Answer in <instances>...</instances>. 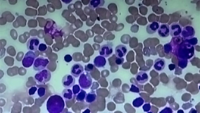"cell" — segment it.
I'll use <instances>...</instances> for the list:
<instances>
[{
    "label": "cell",
    "instance_id": "cell-13",
    "mask_svg": "<svg viewBox=\"0 0 200 113\" xmlns=\"http://www.w3.org/2000/svg\"><path fill=\"white\" fill-rule=\"evenodd\" d=\"M136 79L138 83L144 84L148 81V76L147 72L144 71H140L136 75Z\"/></svg>",
    "mask_w": 200,
    "mask_h": 113
},
{
    "label": "cell",
    "instance_id": "cell-6",
    "mask_svg": "<svg viewBox=\"0 0 200 113\" xmlns=\"http://www.w3.org/2000/svg\"><path fill=\"white\" fill-rule=\"evenodd\" d=\"M76 80L72 75L67 74L65 75L62 80V83L64 87L69 88L73 86L75 83Z\"/></svg>",
    "mask_w": 200,
    "mask_h": 113
},
{
    "label": "cell",
    "instance_id": "cell-10",
    "mask_svg": "<svg viewBox=\"0 0 200 113\" xmlns=\"http://www.w3.org/2000/svg\"><path fill=\"white\" fill-rule=\"evenodd\" d=\"M159 36L162 38L169 37L170 34V27L167 24H162L159 26L158 30Z\"/></svg>",
    "mask_w": 200,
    "mask_h": 113
},
{
    "label": "cell",
    "instance_id": "cell-2",
    "mask_svg": "<svg viewBox=\"0 0 200 113\" xmlns=\"http://www.w3.org/2000/svg\"><path fill=\"white\" fill-rule=\"evenodd\" d=\"M80 86L83 89H88L92 85V79L89 72H84L81 75L78 80Z\"/></svg>",
    "mask_w": 200,
    "mask_h": 113
},
{
    "label": "cell",
    "instance_id": "cell-23",
    "mask_svg": "<svg viewBox=\"0 0 200 113\" xmlns=\"http://www.w3.org/2000/svg\"><path fill=\"white\" fill-rule=\"evenodd\" d=\"M92 64H88L85 66V70L87 72H91L95 69V66Z\"/></svg>",
    "mask_w": 200,
    "mask_h": 113
},
{
    "label": "cell",
    "instance_id": "cell-29",
    "mask_svg": "<svg viewBox=\"0 0 200 113\" xmlns=\"http://www.w3.org/2000/svg\"><path fill=\"white\" fill-rule=\"evenodd\" d=\"M124 59L123 58H120V57H116V60H115V62L116 64L118 65H121L123 64L124 62Z\"/></svg>",
    "mask_w": 200,
    "mask_h": 113
},
{
    "label": "cell",
    "instance_id": "cell-1",
    "mask_svg": "<svg viewBox=\"0 0 200 113\" xmlns=\"http://www.w3.org/2000/svg\"><path fill=\"white\" fill-rule=\"evenodd\" d=\"M46 107L50 113L62 112L65 108L64 101L60 96L53 95L48 100Z\"/></svg>",
    "mask_w": 200,
    "mask_h": 113
},
{
    "label": "cell",
    "instance_id": "cell-4",
    "mask_svg": "<svg viewBox=\"0 0 200 113\" xmlns=\"http://www.w3.org/2000/svg\"><path fill=\"white\" fill-rule=\"evenodd\" d=\"M49 63V61L48 59L40 56L35 60L34 63L33 68L35 71H40L46 68Z\"/></svg>",
    "mask_w": 200,
    "mask_h": 113
},
{
    "label": "cell",
    "instance_id": "cell-12",
    "mask_svg": "<svg viewBox=\"0 0 200 113\" xmlns=\"http://www.w3.org/2000/svg\"><path fill=\"white\" fill-rule=\"evenodd\" d=\"M128 50L126 46L123 45H119L115 48V54L116 56L122 58L127 53Z\"/></svg>",
    "mask_w": 200,
    "mask_h": 113
},
{
    "label": "cell",
    "instance_id": "cell-16",
    "mask_svg": "<svg viewBox=\"0 0 200 113\" xmlns=\"http://www.w3.org/2000/svg\"><path fill=\"white\" fill-rule=\"evenodd\" d=\"M159 23L157 22H154L148 24L147 27V32L148 34H153L156 32L159 27Z\"/></svg>",
    "mask_w": 200,
    "mask_h": 113
},
{
    "label": "cell",
    "instance_id": "cell-9",
    "mask_svg": "<svg viewBox=\"0 0 200 113\" xmlns=\"http://www.w3.org/2000/svg\"><path fill=\"white\" fill-rule=\"evenodd\" d=\"M83 71L84 69L83 66L80 64L77 63L72 66L71 72L73 77L78 78L83 73Z\"/></svg>",
    "mask_w": 200,
    "mask_h": 113
},
{
    "label": "cell",
    "instance_id": "cell-3",
    "mask_svg": "<svg viewBox=\"0 0 200 113\" xmlns=\"http://www.w3.org/2000/svg\"><path fill=\"white\" fill-rule=\"evenodd\" d=\"M51 73L48 70H41L35 74V80L40 84H43L49 82L51 79Z\"/></svg>",
    "mask_w": 200,
    "mask_h": 113
},
{
    "label": "cell",
    "instance_id": "cell-11",
    "mask_svg": "<svg viewBox=\"0 0 200 113\" xmlns=\"http://www.w3.org/2000/svg\"><path fill=\"white\" fill-rule=\"evenodd\" d=\"M182 32L181 26L178 23L172 24L170 27V34L173 37H178Z\"/></svg>",
    "mask_w": 200,
    "mask_h": 113
},
{
    "label": "cell",
    "instance_id": "cell-8",
    "mask_svg": "<svg viewBox=\"0 0 200 113\" xmlns=\"http://www.w3.org/2000/svg\"><path fill=\"white\" fill-rule=\"evenodd\" d=\"M113 48L109 44L102 45L99 50V52L100 56L104 57H108L112 55L113 53Z\"/></svg>",
    "mask_w": 200,
    "mask_h": 113
},
{
    "label": "cell",
    "instance_id": "cell-22",
    "mask_svg": "<svg viewBox=\"0 0 200 113\" xmlns=\"http://www.w3.org/2000/svg\"><path fill=\"white\" fill-rule=\"evenodd\" d=\"M46 93V89L44 87H40L38 90V96L40 98L43 97L45 96Z\"/></svg>",
    "mask_w": 200,
    "mask_h": 113
},
{
    "label": "cell",
    "instance_id": "cell-17",
    "mask_svg": "<svg viewBox=\"0 0 200 113\" xmlns=\"http://www.w3.org/2000/svg\"><path fill=\"white\" fill-rule=\"evenodd\" d=\"M62 95L64 99L66 101L72 100L73 97V91L72 90L68 88L63 90L62 91Z\"/></svg>",
    "mask_w": 200,
    "mask_h": 113
},
{
    "label": "cell",
    "instance_id": "cell-26",
    "mask_svg": "<svg viewBox=\"0 0 200 113\" xmlns=\"http://www.w3.org/2000/svg\"><path fill=\"white\" fill-rule=\"evenodd\" d=\"M37 90V88L35 86H32L30 88L29 91V95L32 96L34 95L35 92Z\"/></svg>",
    "mask_w": 200,
    "mask_h": 113
},
{
    "label": "cell",
    "instance_id": "cell-24",
    "mask_svg": "<svg viewBox=\"0 0 200 113\" xmlns=\"http://www.w3.org/2000/svg\"><path fill=\"white\" fill-rule=\"evenodd\" d=\"M81 89L80 87L78 85H75L73 86V95L75 96L78 94L79 92L80 91Z\"/></svg>",
    "mask_w": 200,
    "mask_h": 113
},
{
    "label": "cell",
    "instance_id": "cell-7",
    "mask_svg": "<svg viewBox=\"0 0 200 113\" xmlns=\"http://www.w3.org/2000/svg\"><path fill=\"white\" fill-rule=\"evenodd\" d=\"M39 43L40 42L38 38H31L27 43V47L30 51H36L39 49Z\"/></svg>",
    "mask_w": 200,
    "mask_h": 113
},
{
    "label": "cell",
    "instance_id": "cell-20",
    "mask_svg": "<svg viewBox=\"0 0 200 113\" xmlns=\"http://www.w3.org/2000/svg\"><path fill=\"white\" fill-rule=\"evenodd\" d=\"M86 92L83 89H81L79 93L77 94L76 99L78 102H83L86 99Z\"/></svg>",
    "mask_w": 200,
    "mask_h": 113
},
{
    "label": "cell",
    "instance_id": "cell-25",
    "mask_svg": "<svg viewBox=\"0 0 200 113\" xmlns=\"http://www.w3.org/2000/svg\"><path fill=\"white\" fill-rule=\"evenodd\" d=\"M47 49V46L46 44L41 43L39 45V50L40 52H44L46 51Z\"/></svg>",
    "mask_w": 200,
    "mask_h": 113
},
{
    "label": "cell",
    "instance_id": "cell-21",
    "mask_svg": "<svg viewBox=\"0 0 200 113\" xmlns=\"http://www.w3.org/2000/svg\"><path fill=\"white\" fill-rule=\"evenodd\" d=\"M144 103V99L142 97H138L133 100V105L136 108H139L143 105Z\"/></svg>",
    "mask_w": 200,
    "mask_h": 113
},
{
    "label": "cell",
    "instance_id": "cell-31",
    "mask_svg": "<svg viewBox=\"0 0 200 113\" xmlns=\"http://www.w3.org/2000/svg\"><path fill=\"white\" fill-rule=\"evenodd\" d=\"M172 68V71L174 69V68H175V65L174 64H170L169 65V70H171V69Z\"/></svg>",
    "mask_w": 200,
    "mask_h": 113
},
{
    "label": "cell",
    "instance_id": "cell-19",
    "mask_svg": "<svg viewBox=\"0 0 200 113\" xmlns=\"http://www.w3.org/2000/svg\"><path fill=\"white\" fill-rule=\"evenodd\" d=\"M96 95L95 92L91 91L86 94V101L89 104H91L96 100Z\"/></svg>",
    "mask_w": 200,
    "mask_h": 113
},
{
    "label": "cell",
    "instance_id": "cell-5",
    "mask_svg": "<svg viewBox=\"0 0 200 113\" xmlns=\"http://www.w3.org/2000/svg\"><path fill=\"white\" fill-rule=\"evenodd\" d=\"M35 57L36 55L33 51L28 52L22 61L23 66L26 68L31 67L35 61Z\"/></svg>",
    "mask_w": 200,
    "mask_h": 113
},
{
    "label": "cell",
    "instance_id": "cell-14",
    "mask_svg": "<svg viewBox=\"0 0 200 113\" xmlns=\"http://www.w3.org/2000/svg\"><path fill=\"white\" fill-rule=\"evenodd\" d=\"M106 61L105 57L100 55L96 56L94 59V66L98 68L104 67L106 65Z\"/></svg>",
    "mask_w": 200,
    "mask_h": 113
},
{
    "label": "cell",
    "instance_id": "cell-27",
    "mask_svg": "<svg viewBox=\"0 0 200 113\" xmlns=\"http://www.w3.org/2000/svg\"><path fill=\"white\" fill-rule=\"evenodd\" d=\"M151 105L149 103L145 104L143 107V109L145 112H148L151 110Z\"/></svg>",
    "mask_w": 200,
    "mask_h": 113
},
{
    "label": "cell",
    "instance_id": "cell-30",
    "mask_svg": "<svg viewBox=\"0 0 200 113\" xmlns=\"http://www.w3.org/2000/svg\"><path fill=\"white\" fill-rule=\"evenodd\" d=\"M130 91L131 92H135V93H138L139 92V89L138 87L134 85H132L131 86Z\"/></svg>",
    "mask_w": 200,
    "mask_h": 113
},
{
    "label": "cell",
    "instance_id": "cell-18",
    "mask_svg": "<svg viewBox=\"0 0 200 113\" xmlns=\"http://www.w3.org/2000/svg\"><path fill=\"white\" fill-rule=\"evenodd\" d=\"M105 1L103 0H92L90 1L89 7L92 9H95L104 5Z\"/></svg>",
    "mask_w": 200,
    "mask_h": 113
},
{
    "label": "cell",
    "instance_id": "cell-15",
    "mask_svg": "<svg viewBox=\"0 0 200 113\" xmlns=\"http://www.w3.org/2000/svg\"><path fill=\"white\" fill-rule=\"evenodd\" d=\"M165 60L161 58H158L155 61L153 67L158 71H160L165 68Z\"/></svg>",
    "mask_w": 200,
    "mask_h": 113
},
{
    "label": "cell",
    "instance_id": "cell-28",
    "mask_svg": "<svg viewBox=\"0 0 200 113\" xmlns=\"http://www.w3.org/2000/svg\"><path fill=\"white\" fill-rule=\"evenodd\" d=\"M64 61L66 62H72V60H73V58H72V56L68 54V55H65L64 57Z\"/></svg>",
    "mask_w": 200,
    "mask_h": 113
}]
</instances>
